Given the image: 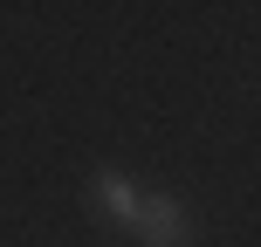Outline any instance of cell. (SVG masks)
<instances>
[{
    "mask_svg": "<svg viewBox=\"0 0 261 247\" xmlns=\"http://www.w3.org/2000/svg\"><path fill=\"white\" fill-rule=\"evenodd\" d=\"M130 234H138V247H193V213L172 193H151L130 220Z\"/></svg>",
    "mask_w": 261,
    "mask_h": 247,
    "instance_id": "1",
    "label": "cell"
},
{
    "mask_svg": "<svg viewBox=\"0 0 261 247\" xmlns=\"http://www.w3.org/2000/svg\"><path fill=\"white\" fill-rule=\"evenodd\" d=\"M90 206L103 213L110 227H124V234H130V220H138L144 193H138V185L124 179V172H110V165H103V172H96V179H90Z\"/></svg>",
    "mask_w": 261,
    "mask_h": 247,
    "instance_id": "2",
    "label": "cell"
}]
</instances>
